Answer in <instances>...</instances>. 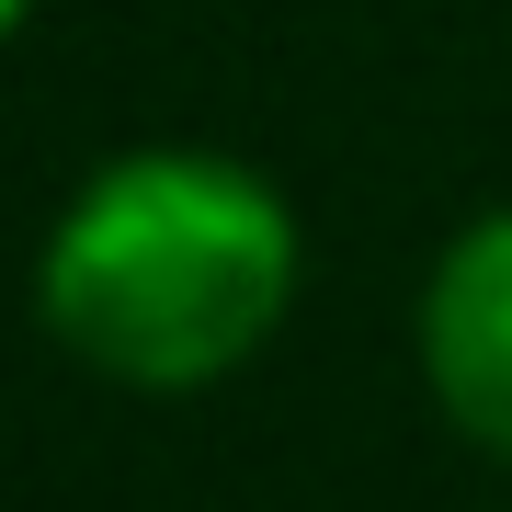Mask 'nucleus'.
Instances as JSON below:
<instances>
[{
  "instance_id": "f257e3e1",
  "label": "nucleus",
  "mask_w": 512,
  "mask_h": 512,
  "mask_svg": "<svg viewBox=\"0 0 512 512\" xmlns=\"http://www.w3.org/2000/svg\"><path fill=\"white\" fill-rule=\"evenodd\" d=\"M57 353L114 387L183 399L239 376L296 308V217L228 148H126L57 205L35 251Z\"/></svg>"
},
{
  "instance_id": "f03ea898",
  "label": "nucleus",
  "mask_w": 512,
  "mask_h": 512,
  "mask_svg": "<svg viewBox=\"0 0 512 512\" xmlns=\"http://www.w3.org/2000/svg\"><path fill=\"white\" fill-rule=\"evenodd\" d=\"M421 376L478 456L512 467V205L444 239L421 285Z\"/></svg>"
},
{
  "instance_id": "7ed1b4c3",
  "label": "nucleus",
  "mask_w": 512,
  "mask_h": 512,
  "mask_svg": "<svg viewBox=\"0 0 512 512\" xmlns=\"http://www.w3.org/2000/svg\"><path fill=\"white\" fill-rule=\"evenodd\" d=\"M23 12H35V0H0V46H12V35H23Z\"/></svg>"
}]
</instances>
